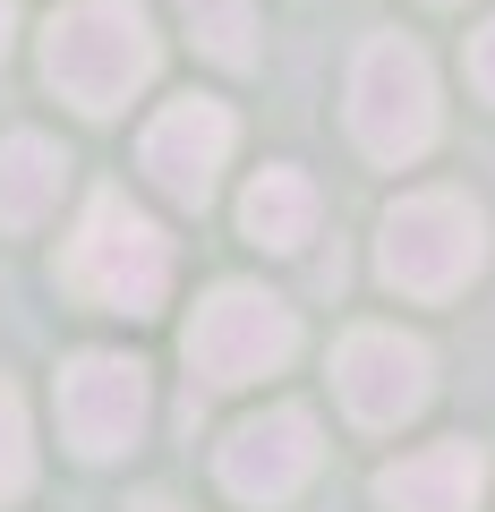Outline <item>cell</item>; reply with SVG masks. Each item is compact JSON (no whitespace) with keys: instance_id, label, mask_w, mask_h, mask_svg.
I'll use <instances>...</instances> for the list:
<instances>
[{"instance_id":"obj_1","label":"cell","mask_w":495,"mask_h":512,"mask_svg":"<svg viewBox=\"0 0 495 512\" xmlns=\"http://www.w3.org/2000/svg\"><path fill=\"white\" fill-rule=\"evenodd\" d=\"M154 60H163V43H154L137 0H77V9H60L43 26V77L86 120H111L129 94H146Z\"/></svg>"},{"instance_id":"obj_2","label":"cell","mask_w":495,"mask_h":512,"mask_svg":"<svg viewBox=\"0 0 495 512\" xmlns=\"http://www.w3.org/2000/svg\"><path fill=\"white\" fill-rule=\"evenodd\" d=\"M60 282H69L86 308H111V316H154L171 291V239L137 214L129 197H86L69 248H60Z\"/></svg>"},{"instance_id":"obj_3","label":"cell","mask_w":495,"mask_h":512,"mask_svg":"<svg viewBox=\"0 0 495 512\" xmlns=\"http://www.w3.org/2000/svg\"><path fill=\"white\" fill-rule=\"evenodd\" d=\"M436 69H427L419 43L376 35L350 60V137H359L367 163H419L436 146Z\"/></svg>"},{"instance_id":"obj_4","label":"cell","mask_w":495,"mask_h":512,"mask_svg":"<svg viewBox=\"0 0 495 512\" xmlns=\"http://www.w3.org/2000/svg\"><path fill=\"white\" fill-rule=\"evenodd\" d=\"M487 265V222H478L470 197L453 188H419L385 214V239H376V274L410 299H453L461 282Z\"/></svg>"},{"instance_id":"obj_5","label":"cell","mask_w":495,"mask_h":512,"mask_svg":"<svg viewBox=\"0 0 495 512\" xmlns=\"http://www.w3.org/2000/svg\"><path fill=\"white\" fill-rule=\"evenodd\" d=\"M299 350V316L274 291H248V282H222L214 299L188 325V376L205 393H231V384H257L274 367H291Z\"/></svg>"},{"instance_id":"obj_6","label":"cell","mask_w":495,"mask_h":512,"mask_svg":"<svg viewBox=\"0 0 495 512\" xmlns=\"http://www.w3.org/2000/svg\"><path fill=\"white\" fill-rule=\"evenodd\" d=\"M333 393H342V410L359 427H402L436 393V359H427V342H410L393 325H359L333 350Z\"/></svg>"},{"instance_id":"obj_7","label":"cell","mask_w":495,"mask_h":512,"mask_svg":"<svg viewBox=\"0 0 495 512\" xmlns=\"http://www.w3.org/2000/svg\"><path fill=\"white\" fill-rule=\"evenodd\" d=\"M146 367L120 359V350H77L69 367H60V436L77 444L86 461H111L129 453L137 436H146Z\"/></svg>"},{"instance_id":"obj_8","label":"cell","mask_w":495,"mask_h":512,"mask_svg":"<svg viewBox=\"0 0 495 512\" xmlns=\"http://www.w3.org/2000/svg\"><path fill=\"white\" fill-rule=\"evenodd\" d=\"M214 470H222V487L239 504H291L308 487V470H316V419L308 410H265V419L222 436Z\"/></svg>"},{"instance_id":"obj_9","label":"cell","mask_w":495,"mask_h":512,"mask_svg":"<svg viewBox=\"0 0 495 512\" xmlns=\"http://www.w3.org/2000/svg\"><path fill=\"white\" fill-rule=\"evenodd\" d=\"M231 111L222 103H205V94H188V103H171V111H154V128H146V146H137V163H146V180L163 188L171 205H205L214 197V171L231 163Z\"/></svg>"},{"instance_id":"obj_10","label":"cell","mask_w":495,"mask_h":512,"mask_svg":"<svg viewBox=\"0 0 495 512\" xmlns=\"http://www.w3.org/2000/svg\"><path fill=\"white\" fill-rule=\"evenodd\" d=\"M478 487H487L478 444H427V453L376 470V504L385 512H478Z\"/></svg>"},{"instance_id":"obj_11","label":"cell","mask_w":495,"mask_h":512,"mask_svg":"<svg viewBox=\"0 0 495 512\" xmlns=\"http://www.w3.org/2000/svg\"><path fill=\"white\" fill-rule=\"evenodd\" d=\"M60 188H69V154L52 137H35V128L0 137V231H35L60 205Z\"/></svg>"},{"instance_id":"obj_12","label":"cell","mask_w":495,"mask_h":512,"mask_svg":"<svg viewBox=\"0 0 495 512\" xmlns=\"http://www.w3.org/2000/svg\"><path fill=\"white\" fill-rule=\"evenodd\" d=\"M239 231L257 239V248H308V231H316L308 171H257L248 197H239Z\"/></svg>"},{"instance_id":"obj_13","label":"cell","mask_w":495,"mask_h":512,"mask_svg":"<svg viewBox=\"0 0 495 512\" xmlns=\"http://www.w3.org/2000/svg\"><path fill=\"white\" fill-rule=\"evenodd\" d=\"M188 35H197L205 60H222V69H248L257 60V9L248 0H180Z\"/></svg>"},{"instance_id":"obj_14","label":"cell","mask_w":495,"mask_h":512,"mask_svg":"<svg viewBox=\"0 0 495 512\" xmlns=\"http://www.w3.org/2000/svg\"><path fill=\"white\" fill-rule=\"evenodd\" d=\"M35 478V444H26V402L0 384V504H18Z\"/></svg>"},{"instance_id":"obj_15","label":"cell","mask_w":495,"mask_h":512,"mask_svg":"<svg viewBox=\"0 0 495 512\" xmlns=\"http://www.w3.org/2000/svg\"><path fill=\"white\" fill-rule=\"evenodd\" d=\"M470 86H478V94L495 103V18H487V26L470 35Z\"/></svg>"},{"instance_id":"obj_16","label":"cell","mask_w":495,"mask_h":512,"mask_svg":"<svg viewBox=\"0 0 495 512\" xmlns=\"http://www.w3.org/2000/svg\"><path fill=\"white\" fill-rule=\"evenodd\" d=\"M9 35H18V9H9V0H0V52H9Z\"/></svg>"},{"instance_id":"obj_17","label":"cell","mask_w":495,"mask_h":512,"mask_svg":"<svg viewBox=\"0 0 495 512\" xmlns=\"http://www.w3.org/2000/svg\"><path fill=\"white\" fill-rule=\"evenodd\" d=\"M146 512H163V504H146Z\"/></svg>"}]
</instances>
